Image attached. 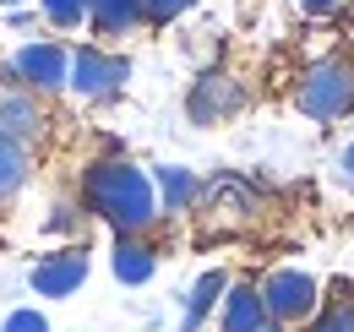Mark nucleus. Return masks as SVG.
I'll list each match as a JSON object with an SVG mask.
<instances>
[{"mask_svg": "<svg viewBox=\"0 0 354 332\" xmlns=\"http://www.w3.org/2000/svg\"><path fill=\"white\" fill-rule=\"evenodd\" d=\"M82 229H88L82 202H55L49 218H44V234H49V240H66V246H82Z\"/></svg>", "mask_w": 354, "mask_h": 332, "instance_id": "16", "label": "nucleus"}, {"mask_svg": "<svg viewBox=\"0 0 354 332\" xmlns=\"http://www.w3.org/2000/svg\"><path fill=\"white\" fill-rule=\"evenodd\" d=\"M126 82H131V60H126V55H109V49H98V44L71 49V93H77V98L104 104V98H115Z\"/></svg>", "mask_w": 354, "mask_h": 332, "instance_id": "5", "label": "nucleus"}, {"mask_svg": "<svg viewBox=\"0 0 354 332\" xmlns=\"http://www.w3.org/2000/svg\"><path fill=\"white\" fill-rule=\"evenodd\" d=\"M295 109L306 120H349L354 115V60L349 55H322L310 60L295 82Z\"/></svg>", "mask_w": 354, "mask_h": 332, "instance_id": "2", "label": "nucleus"}, {"mask_svg": "<svg viewBox=\"0 0 354 332\" xmlns=\"http://www.w3.org/2000/svg\"><path fill=\"white\" fill-rule=\"evenodd\" d=\"M88 273H93V261H88L82 246H55L28 267V289L39 294V299H71V294L88 284Z\"/></svg>", "mask_w": 354, "mask_h": 332, "instance_id": "6", "label": "nucleus"}, {"mask_svg": "<svg viewBox=\"0 0 354 332\" xmlns=\"http://www.w3.org/2000/svg\"><path fill=\"white\" fill-rule=\"evenodd\" d=\"M306 332H354V299H322Z\"/></svg>", "mask_w": 354, "mask_h": 332, "instance_id": "18", "label": "nucleus"}, {"mask_svg": "<svg viewBox=\"0 0 354 332\" xmlns=\"http://www.w3.org/2000/svg\"><path fill=\"white\" fill-rule=\"evenodd\" d=\"M0 332H49V316L39 305H17V311H6Z\"/></svg>", "mask_w": 354, "mask_h": 332, "instance_id": "19", "label": "nucleus"}, {"mask_svg": "<svg viewBox=\"0 0 354 332\" xmlns=\"http://www.w3.org/2000/svg\"><path fill=\"white\" fill-rule=\"evenodd\" d=\"M6 22H11L17 33H28V28H39L44 17H39V11H28V6H11V11H6Z\"/></svg>", "mask_w": 354, "mask_h": 332, "instance_id": "21", "label": "nucleus"}, {"mask_svg": "<svg viewBox=\"0 0 354 332\" xmlns=\"http://www.w3.org/2000/svg\"><path fill=\"white\" fill-rule=\"evenodd\" d=\"M267 327V305L257 278H229V289L218 299V332H257Z\"/></svg>", "mask_w": 354, "mask_h": 332, "instance_id": "10", "label": "nucleus"}, {"mask_svg": "<svg viewBox=\"0 0 354 332\" xmlns=\"http://www.w3.org/2000/svg\"><path fill=\"white\" fill-rule=\"evenodd\" d=\"M88 22L104 39H126L142 28V0H88Z\"/></svg>", "mask_w": 354, "mask_h": 332, "instance_id": "14", "label": "nucleus"}, {"mask_svg": "<svg viewBox=\"0 0 354 332\" xmlns=\"http://www.w3.org/2000/svg\"><path fill=\"white\" fill-rule=\"evenodd\" d=\"M153 191H158L164 218H185V212L202 202V174L185 169V164H158L153 169Z\"/></svg>", "mask_w": 354, "mask_h": 332, "instance_id": "12", "label": "nucleus"}, {"mask_svg": "<svg viewBox=\"0 0 354 332\" xmlns=\"http://www.w3.org/2000/svg\"><path fill=\"white\" fill-rule=\"evenodd\" d=\"M229 289V273L223 267H207V273H196V284L185 289V305H180V332H202L213 316H218V299Z\"/></svg>", "mask_w": 354, "mask_h": 332, "instance_id": "13", "label": "nucleus"}, {"mask_svg": "<svg viewBox=\"0 0 354 332\" xmlns=\"http://www.w3.org/2000/svg\"><path fill=\"white\" fill-rule=\"evenodd\" d=\"M349 120H354V115H349Z\"/></svg>", "mask_w": 354, "mask_h": 332, "instance_id": "26", "label": "nucleus"}, {"mask_svg": "<svg viewBox=\"0 0 354 332\" xmlns=\"http://www.w3.org/2000/svg\"><path fill=\"white\" fill-rule=\"evenodd\" d=\"M77 202L88 218L109 223L115 234H153L164 223V208H158V191H153V174L120 153H104L82 164V180H77Z\"/></svg>", "mask_w": 354, "mask_h": 332, "instance_id": "1", "label": "nucleus"}, {"mask_svg": "<svg viewBox=\"0 0 354 332\" xmlns=\"http://www.w3.org/2000/svg\"><path fill=\"white\" fill-rule=\"evenodd\" d=\"M257 332H289V327H278V322H267V327H257Z\"/></svg>", "mask_w": 354, "mask_h": 332, "instance_id": "24", "label": "nucleus"}, {"mask_svg": "<svg viewBox=\"0 0 354 332\" xmlns=\"http://www.w3.org/2000/svg\"><path fill=\"white\" fill-rule=\"evenodd\" d=\"M257 289H262L267 322H278V327H306L322 305V284L306 267H272V273L257 278Z\"/></svg>", "mask_w": 354, "mask_h": 332, "instance_id": "3", "label": "nucleus"}, {"mask_svg": "<svg viewBox=\"0 0 354 332\" xmlns=\"http://www.w3.org/2000/svg\"><path fill=\"white\" fill-rule=\"evenodd\" d=\"M6 77L28 93H66L71 87V49L60 39H28L6 60Z\"/></svg>", "mask_w": 354, "mask_h": 332, "instance_id": "4", "label": "nucleus"}, {"mask_svg": "<svg viewBox=\"0 0 354 332\" xmlns=\"http://www.w3.org/2000/svg\"><path fill=\"white\" fill-rule=\"evenodd\" d=\"M202 202L218 212V223H251L257 212H262V196H257V185L251 180H240V174H218V180H202Z\"/></svg>", "mask_w": 354, "mask_h": 332, "instance_id": "9", "label": "nucleus"}, {"mask_svg": "<svg viewBox=\"0 0 354 332\" xmlns=\"http://www.w3.org/2000/svg\"><path fill=\"white\" fill-rule=\"evenodd\" d=\"M39 17H44V28H55V33H71V28L88 22V0H39Z\"/></svg>", "mask_w": 354, "mask_h": 332, "instance_id": "17", "label": "nucleus"}, {"mask_svg": "<svg viewBox=\"0 0 354 332\" xmlns=\"http://www.w3.org/2000/svg\"><path fill=\"white\" fill-rule=\"evenodd\" d=\"M196 0H142V22H153V28H164V22H175L185 17Z\"/></svg>", "mask_w": 354, "mask_h": 332, "instance_id": "20", "label": "nucleus"}, {"mask_svg": "<svg viewBox=\"0 0 354 332\" xmlns=\"http://www.w3.org/2000/svg\"><path fill=\"white\" fill-rule=\"evenodd\" d=\"M0 136H17V142H28V147L44 136L39 93H28V87H0Z\"/></svg>", "mask_w": 354, "mask_h": 332, "instance_id": "11", "label": "nucleus"}, {"mask_svg": "<svg viewBox=\"0 0 354 332\" xmlns=\"http://www.w3.org/2000/svg\"><path fill=\"white\" fill-rule=\"evenodd\" d=\"M0 6H6V11H11V6H22V0H0Z\"/></svg>", "mask_w": 354, "mask_h": 332, "instance_id": "25", "label": "nucleus"}, {"mask_svg": "<svg viewBox=\"0 0 354 332\" xmlns=\"http://www.w3.org/2000/svg\"><path fill=\"white\" fill-rule=\"evenodd\" d=\"M33 180V147L17 136H0V202H11Z\"/></svg>", "mask_w": 354, "mask_h": 332, "instance_id": "15", "label": "nucleus"}, {"mask_svg": "<svg viewBox=\"0 0 354 332\" xmlns=\"http://www.w3.org/2000/svg\"><path fill=\"white\" fill-rule=\"evenodd\" d=\"M300 11L306 17H333V11H344V0H300Z\"/></svg>", "mask_w": 354, "mask_h": 332, "instance_id": "22", "label": "nucleus"}, {"mask_svg": "<svg viewBox=\"0 0 354 332\" xmlns=\"http://www.w3.org/2000/svg\"><path fill=\"white\" fill-rule=\"evenodd\" d=\"M109 273L126 289L153 284L158 278V246H153V234H115L109 240Z\"/></svg>", "mask_w": 354, "mask_h": 332, "instance_id": "8", "label": "nucleus"}, {"mask_svg": "<svg viewBox=\"0 0 354 332\" xmlns=\"http://www.w3.org/2000/svg\"><path fill=\"white\" fill-rule=\"evenodd\" d=\"M338 164H344V174H349V180H354V142H349V147H344V158H338Z\"/></svg>", "mask_w": 354, "mask_h": 332, "instance_id": "23", "label": "nucleus"}, {"mask_svg": "<svg viewBox=\"0 0 354 332\" xmlns=\"http://www.w3.org/2000/svg\"><path fill=\"white\" fill-rule=\"evenodd\" d=\"M240 109H245V87L234 77H223V71H202L185 93V120L191 125H223Z\"/></svg>", "mask_w": 354, "mask_h": 332, "instance_id": "7", "label": "nucleus"}]
</instances>
